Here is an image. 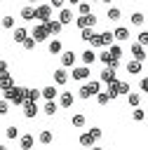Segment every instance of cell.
I'll list each match as a JSON object with an SVG mask.
<instances>
[{
  "label": "cell",
  "mask_w": 148,
  "mask_h": 150,
  "mask_svg": "<svg viewBox=\"0 0 148 150\" xmlns=\"http://www.w3.org/2000/svg\"><path fill=\"white\" fill-rule=\"evenodd\" d=\"M26 89H28V87H21V84H12L9 89H5V91H2V98H7V101H12V103L21 105V103L26 101Z\"/></svg>",
  "instance_id": "cell-1"
},
{
  "label": "cell",
  "mask_w": 148,
  "mask_h": 150,
  "mask_svg": "<svg viewBox=\"0 0 148 150\" xmlns=\"http://www.w3.org/2000/svg\"><path fill=\"white\" fill-rule=\"evenodd\" d=\"M96 91H101V80H89V82H85V84L78 89V96H80L82 101H87V98H94Z\"/></svg>",
  "instance_id": "cell-2"
},
{
  "label": "cell",
  "mask_w": 148,
  "mask_h": 150,
  "mask_svg": "<svg viewBox=\"0 0 148 150\" xmlns=\"http://www.w3.org/2000/svg\"><path fill=\"white\" fill-rule=\"evenodd\" d=\"M52 12H54V7L47 2V5H42V2H38L35 5V9H33V16L40 21V23H47L49 19H52Z\"/></svg>",
  "instance_id": "cell-3"
},
{
  "label": "cell",
  "mask_w": 148,
  "mask_h": 150,
  "mask_svg": "<svg viewBox=\"0 0 148 150\" xmlns=\"http://www.w3.org/2000/svg\"><path fill=\"white\" fill-rule=\"evenodd\" d=\"M89 73H92V70H89V66H85V63H82V66H73V68H70V77H73L75 82H85V80L89 77Z\"/></svg>",
  "instance_id": "cell-4"
},
{
  "label": "cell",
  "mask_w": 148,
  "mask_h": 150,
  "mask_svg": "<svg viewBox=\"0 0 148 150\" xmlns=\"http://www.w3.org/2000/svg\"><path fill=\"white\" fill-rule=\"evenodd\" d=\"M73 21H75V26H78V28H87V26H92V28H94V26H96V16H94L92 12H89V14H80V16H75Z\"/></svg>",
  "instance_id": "cell-5"
},
{
  "label": "cell",
  "mask_w": 148,
  "mask_h": 150,
  "mask_svg": "<svg viewBox=\"0 0 148 150\" xmlns=\"http://www.w3.org/2000/svg\"><path fill=\"white\" fill-rule=\"evenodd\" d=\"M28 35H33V40H35V42H45V40L49 38V30H47V26H45V23H38Z\"/></svg>",
  "instance_id": "cell-6"
},
{
  "label": "cell",
  "mask_w": 148,
  "mask_h": 150,
  "mask_svg": "<svg viewBox=\"0 0 148 150\" xmlns=\"http://www.w3.org/2000/svg\"><path fill=\"white\" fill-rule=\"evenodd\" d=\"M52 75H54V82H56L59 87H63V84H68V80H70V73H68V70H66L63 66H61V68H56V70H54Z\"/></svg>",
  "instance_id": "cell-7"
},
{
  "label": "cell",
  "mask_w": 148,
  "mask_h": 150,
  "mask_svg": "<svg viewBox=\"0 0 148 150\" xmlns=\"http://www.w3.org/2000/svg\"><path fill=\"white\" fill-rule=\"evenodd\" d=\"M21 108H23V115L28 117V120H33V117H38V101H23L21 103Z\"/></svg>",
  "instance_id": "cell-8"
},
{
  "label": "cell",
  "mask_w": 148,
  "mask_h": 150,
  "mask_svg": "<svg viewBox=\"0 0 148 150\" xmlns=\"http://www.w3.org/2000/svg\"><path fill=\"white\" fill-rule=\"evenodd\" d=\"M73 19H75V14H73V9L63 5V7L59 9V21H61L63 26H68V23H73Z\"/></svg>",
  "instance_id": "cell-9"
},
{
  "label": "cell",
  "mask_w": 148,
  "mask_h": 150,
  "mask_svg": "<svg viewBox=\"0 0 148 150\" xmlns=\"http://www.w3.org/2000/svg\"><path fill=\"white\" fill-rule=\"evenodd\" d=\"M117 77V73H115V68L113 66H106L101 73H99V80H101V84H108L110 80H115Z\"/></svg>",
  "instance_id": "cell-10"
},
{
  "label": "cell",
  "mask_w": 148,
  "mask_h": 150,
  "mask_svg": "<svg viewBox=\"0 0 148 150\" xmlns=\"http://www.w3.org/2000/svg\"><path fill=\"white\" fill-rule=\"evenodd\" d=\"M132 59H136V61H146L148 59V54H146V49H143L141 42H134L132 45Z\"/></svg>",
  "instance_id": "cell-11"
},
{
  "label": "cell",
  "mask_w": 148,
  "mask_h": 150,
  "mask_svg": "<svg viewBox=\"0 0 148 150\" xmlns=\"http://www.w3.org/2000/svg\"><path fill=\"white\" fill-rule=\"evenodd\" d=\"M73 101H75L73 91H61V94H59V108H70Z\"/></svg>",
  "instance_id": "cell-12"
},
{
  "label": "cell",
  "mask_w": 148,
  "mask_h": 150,
  "mask_svg": "<svg viewBox=\"0 0 148 150\" xmlns=\"http://www.w3.org/2000/svg\"><path fill=\"white\" fill-rule=\"evenodd\" d=\"M45 26H47V30H49V35H59V33L63 30V23H61L59 19H49V21H47Z\"/></svg>",
  "instance_id": "cell-13"
},
{
  "label": "cell",
  "mask_w": 148,
  "mask_h": 150,
  "mask_svg": "<svg viewBox=\"0 0 148 150\" xmlns=\"http://www.w3.org/2000/svg\"><path fill=\"white\" fill-rule=\"evenodd\" d=\"M129 35H132V33H129V28H127V26H117V28L113 30V38H115L117 42H125V40H129Z\"/></svg>",
  "instance_id": "cell-14"
},
{
  "label": "cell",
  "mask_w": 148,
  "mask_h": 150,
  "mask_svg": "<svg viewBox=\"0 0 148 150\" xmlns=\"http://www.w3.org/2000/svg\"><path fill=\"white\" fill-rule=\"evenodd\" d=\"M75 52H61V66L63 68H73L75 66Z\"/></svg>",
  "instance_id": "cell-15"
},
{
  "label": "cell",
  "mask_w": 148,
  "mask_h": 150,
  "mask_svg": "<svg viewBox=\"0 0 148 150\" xmlns=\"http://www.w3.org/2000/svg\"><path fill=\"white\" fill-rule=\"evenodd\" d=\"M106 91H108V96L110 98H117L120 96V80L115 77V80H110L108 84H106Z\"/></svg>",
  "instance_id": "cell-16"
},
{
  "label": "cell",
  "mask_w": 148,
  "mask_h": 150,
  "mask_svg": "<svg viewBox=\"0 0 148 150\" xmlns=\"http://www.w3.org/2000/svg\"><path fill=\"white\" fill-rule=\"evenodd\" d=\"M33 145H35V136H33V134L19 136V148H21V150H28V148H33Z\"/></svg>",
  "instance_id": "cell-17"
},
{
  "label": "cell",
  "mask_w": 148,
  "mask_h": 150,
  "mask_svg": "<svg viewBox=\"0 0 148 150\" xmlns=\"http://www.w3.org/2000/svg\"><path fill=\"white\" fill-rule=\"evenodd\" d=\"M26 35H28V30H26V28H21V26H19V28H16V26L12 28V40H14L16 45H21V42L26 40Z\"/></svg>",
  "instance_id": "cell-18"
},
{
  "label": "cell",
  "mask_w": 148,
  "mask_h": 150,
  "mask_svg": "<svg viewBox=\"0 0 148 150\" xmlns=\"http://www.w3.org/2000/svg\"><path fill=\"white\" fill-rule=\"evenodd\" d=\"M80 59H82V63H85V66H92V63L96 61V49H92V47H89V49H85V52L80 54Z\"/></svg>",
  "instance_id": "cell-19"
},
{
  "label": "cell",
  "mask_w": 148,
  "mask_h": 150,
  "mask_svg": "<svg viewBox=\"0 0 148 150\" xmlns=\"http://www.w3.org/2000/svg\"><path fill=\"white\" fill-rule=\"evenodd\" d=\"M14 84V77H12V73H0V91H5V89H9Z\"/></svg>",
  "instance_id": "cell-20"
},
{
  "label": "cell",
  "mask_w": 148,
  "mask_h": 150,
  "mask_svg": "<svg viewBox=\"0 0 148 150\" xmlns=\"http://www.w3.org/2000/svg\"><path fill=\"white\" fill-rule=\"evenodd\" d=\"M40 94H42V98H45V101H49V98H56V96H59V91H56V87H54V84L42 87V89H40Z\"/></svg>",
  "instance_id": "cell-21"
},
{
  "label": "cell",
  "mask_w": 148,
  "mask_h": 150,
  "mask_svg": "<svg viewBox=\"0 0 148 150\" xmlns=\"http://www.w3.org/2000/svg\"><path fill=\"white\" fill-rule=\"evenodd\" d=\"M56 108H59L56 98H49V101H45V105H42V112L52 117V115H56Z\"/></svg>",
  "instance_id": "cell-22"
},
{
  "label": "cell",
  "mask_w": 148,
  "mask_h": 150,
  "mask_svg": "<svg viewBox=\"0 0 148 150\" xmlns=\"http://www.w3.org/2000/svg\"><path fill=\"white\" fill-rule=\"evenodd\" d=\"M52 141H54V134H52L49 129H42V131L38 134V143H40V145H49Z\"/></svg>",
  "instance_id": "cell-23"
},
{
  "label": "cell",
  "mask_w": 148,
  "mask_h": 150,
  "mask_svg": "<svg viewBox=\"0 0 148 150\" xmlns=\"http://www.w3.org/2000/svg\"><path fill=\"white\" fill-rule=\"evenodd\" d=\"M47 49H49V54H61V52H63V42H61L59 38H54V40H49Z\"/></svg>",
  "instance_id": "cell-24"
},
{
  "label": "cell",
  "mask_w": 148,
  "mask_h": 150,
  "mask_svg": "<svg viewBox=\"0 0 148 150\" xmlns=\"http://www.w3.org/2000/svg\"><path fill=\"white\" fill-rule=\"evenodd\" d=\"M141 68H143V61L132 59V61L127 63V73H129V75H139V73H141Z\"/></svg>",
  "instance_id": "cell-25"
},
{
  "label": "cell",
  "mask_w": 148,
  "mask_h": 150,
  "mask_svg": "<svg viewBox=\"0 0 148 150\" xmlns=\"http://www.w3.org/2000/svg\"><path fill=\"white\" fill-rule=\"evenodd\" d=\"M85 122H87V117H85L82 112H75V115L70 117V124H73L75 129H82V127H85Z\"/></svg>",
  "instance_id": "cell-26"
},
{
  "label": "cell",
  "mask_w": 148,
  "mask_h": 150,
  "mask_svg": "<svg viewBox=\"0 0 148 150\" xmlns=\"http://www.w3.org/2000/svg\"><path fill=\"white\" fill-rule=\"evenodd\" d=\"M106 16H108L110 21H120V19H122V12H120V7H113V5H110L108 12H106Z\"/></svg>",
  "instance_id": "cell-27"
},
{
  "label": "cell",
  "mask_w": 148,
  "mask_h": 150,
  "mask_svg": "<svg viewBox=\"0 0 148 150\" xmlns=\"http://www.w3.org/2000/svg\"><path fill=\"white\" fill-rule=\"evenodd\" d=\"M78 141H80V145H82V148H92V145L96 143V141L92 138V134H89V131H87V134H80V138H78Z\"/></svg>",
  "instance_id": "cell-28"
},
{
  "label": "cell",
  "mask_w": 148,
  "mask_h": 150,
  "mask_svg": "<svg viewBox=\"0 0 148 150\" xmlns=\"http://www.w3.org/2000/svg\"><path fill=\"white\" fill-rule=\"evenodd\" d=\"M33 9H35L33 5H26V7H21V12H19V14H21V19H23V21H31V19H35V16H33Z\"/></svg>",
  "instance_id": "cell-29"
},
{
  "label": "cell",
  "mask_w": 148,
  "mask_h": 150,
  "mask_svg": "<svg viewBox=\"0 0 148 150\" xmlns=\"http://www.w3.org/2000/svg\"><path fill=\"white\" fill-rule=\"evenodd\" d=\"M127 103H129L132 108L141 105V94H136V91H129V94H127Z\"/></svg>",
  "instance_id": "cell-30"
},
{
  "label": "cell",
  "mask_w": 148,
  "mask_h": 150,
  "mask_svg": "<svg viewBox=\"0 0 148 150\" xmlns=\"http://www.w3.org/2000/svg\"><path fill=\"white\" fill-rule=\"evenodd\" d=\"M96 59H99V61H101L103 66H108V63L113 61V56H110V52H108V47H106L103 52H99V54H96Z\"/></svg>",
  "instance_id": "cell-31"
},
{
  "label": "cell",
  "mask_w": 148,
  "mask_h": 150,
  "mask_svg": "<svg viewBox=\"0 0 148 150\" xmlns=\"http://www.w3.org/2000/svg\"><path fill=\"white\" fill-rule=\"evenodd\" d=\"M89 45H92V49H101V47H103L101 33H94V35H92V40H89Z\"/></svg>",
  "instance_id": "cell-32"
},
{
  "label": "cell",
  "mask_w": 148,
  "mask_h": 150,
  "mask_svg": "<svg viewBox=\"0 0 148 150\" xmlns=\"http://www.w3.org/2000/svg\"><path fill=\"white\" fill-rule=\"evenodd\" d=\"M96 103L99 105H108V101H110V96H108V91H96Z\"/></svg>",
  "instance_id": "cell-33"
},
{
  "label": "cell",
  "mask_w": 148,
  "mask_h": 150,
  "mask_svg": "<svg viewBox=\"0 0 148 150\" xmlns=\"http://www.w3.org/2000/svg\"><path fill=\"white\" fill-rule=\"evenodd\" d=\"M75 7H78V14H89V12H92V5H89V0H87V2H82V0H80Z\"/></svg>",
  "instance_id": "cell-34"
},
{
  "label": "cell",
  "mask_w": 148,
  "mask_h": 150,
  "mask_svg": "<svg viewBox=\"0 0 148 150\" xmlns=\"http://www.w3.org/2000/svg\"><path fill=\"white\" fill-rule=\"evenodd\" d=\"M92 35H94V28H92V26H87V28H80V38H82L85 42H89V40H92Z\"/></svg>",
  "instance_id": "cell-35"
},
{
  "label": "cell",
  "mask_w": 148,
  "mask_h": 150,
  "mask_svg": "<svg viewBox=\"0 0 148 150\" xmlns=\"http://www.w3.org/2000/svg\"><path fill=\"white\" fill-rule=\"evenodd\" d=\"M108 52L113 59H122V47L120 45H108Z\"/></svg>",
  "instance_id": "cell-36"
},
{
  "label": "cell",
  "mask_w": 148,
  "mask_h": 150,
  "mask_svg": "<svg viewBox=\"0 0 148 150\" xmlns=\"http://www.w3.org/2000/svg\"><path fill=\"white\" fill-rule=\"evenodd\" d=\"M143 21H146V16L141 12H134L132 14V26H143Z\"/></svg>",
  "instance_id": "cell-37"
},
{
  "label": "cell",
  "mask_w": 148,
  "mask_h": 150,
  "mask_svg": "<svg viewBox=\"0 0 148 150\" xmlns=\"http://www.w3.org/2000/svg\"><path fill=\"white\" fill-rule=\"evenodd\" d=\"M101 40H103V47L113 45V40H115V38H113V30H103V33H101Z\"/></svg>",
  "instance_id": "cell-38"
},
{
  "label": "cell",
  "mask_w": 148,
  "mask_h": 150,
  "mask_svg": "<svg viewBox=\"0 0 148 150\" xmlns=\"http://www.w3.org/2000/svg\"><path fill=\"white\" fill-rule=\"evenodd\" d=\"M26 98H28V101H40L42 94H40L38 89H26Z\"/></svg>",
  "instance_id": "cell-39"
},
{
  "label": "cell",
  "mask_w": 148,
  "mask_h": 150,
  "mask_svg": "<svg viewBox=\"0 0 148 150\" xmlns=\"http://www.w3.org/2000/svg\"><path fill=\"white\" fill-rule=\"evenodd\" d=\"M132 117H134L136 122H143V120H146V110H141V108L136 105V108L132 110Z\"/></svg>",
  "instance_id": "cell-40"
},
{
  "label": "cell",
  "mask_w": 148,
  "mask_h": 150,
  "mask_svg": "<svg viewBox=\"0 0 148 150\" xmlns=\"http://www.w3.org/2000/svg\"><path fill=\"white\" fill-rule=\"evenodd\" d=\"M5 136H7L9 141H16V138H19V129H16V127H7V129H5Z\"/></svg>",
  "instance_id": "cell-41"
},
{
  "label": "cell",
  "mask_w": 148,
  "mask_h": 150,
  "mask_svg": "<svg viewBox=\"0 0 148 150\" xmlns=\"http://www.w3.org/2000/svg\"><path fill=\"white\" fill-rule=\"evenodd\" d=\"M21 47H23V49H26V52H31V49H33V47H35V40H33V35H26V40H23V42H21Z\"/></svg>",
  "instance_id": "cell-42"
},
{
  "label": "cell",
  "mask_w": 148,
  "mask_h": 150,
  "mask_svg": "<svg viewBox=\"0 0 148 150\" xmlns=\"http://www.w3.org/2000/svg\"><path fill=\"white\" fill-rule=\"evenodd\" d=\"M0 26L2 28H14V16H2L0 19Z\"/></svg>",
  "instance_id": "cell-43"
},
{
  "label": "cell",
  "mask_w": 148,
  "mask_h": 150,
  "mask_svg": "<svg viewBox=\"0 0 148 150\" xmlns=\"http://www.w3.org/2000/svg\"><path fill=\"white\" fill-rule=\"evenodd\" d=\"M9 112V103H7V98H0V117H5Z\"/></svg>",
  "instance_id": "cell-44"
},
{
  "label": "cell",
  "mask_w": 148,
  "mask_h": 150,
  "mask_svg": "<svg viewBox=\"0 0 148 150\" xmlns=\"http://www.w3.org/2000/svg\"><path fill=\"white\" fill-rule=\"evenodd\" d=\"M129 91H132V87H129V82H122V80H120V96H127Z\"/></svg>",
  "instance_id": "cell-45"
},
{
  "label": "cell",
  "mask_w": 148,
  "mask_h": 150,
  "mask_svg": "<svg viewBox=\"0 0 148 150\" xmlns=\"http://www.w3.org/2000/svg\"><path fill=\"white\" fill-rule=\"evenodd\" d=\"M136 42H141V45L146 47V45H148V30H141V33L136 35Z\"/></svg>",
  "instance_id": "cell-46"
},
{
  "label": "cell",
  "mask_w": 148,
  "mask_h": 150,
  "mask_svg": "<svg viewBox=\"0 0 148 150\" xmlns=\"http://www.w3.org/2000/svg\"><path fill=\"white\" fill-rule=\"evenodd\" d=\"M89 134H92V138H94V141H99V138H101V129H99V127H92V129H89Z\"/></svg>",
  "instance_id": "cell-47"
},
{
  "label": "cell",
  "mask_w": 148,
  "mask_h": 150,
  "mask_svg": "<svg viewBox=\"0 0 148 150\" xmlns=\"http://www.w3.org/2000/svg\"><path fill=\"white\" fill-rule=\"evenodd\" d=\"M139 89H141L143 94H148V77H141V82H139Z\"/></svg>",
  "instance_id": "cell-48"
},
{
  "label": "cell",
  "mask_w": 148,
  "mask_h": 150,
  "mask_svg": "<svg viewBox=\"0 0 148 150\" xmlns=\"http://www.w3.org/2000/svg\"><path fill=\"white\" fill-rule=\"evenodd\" d=\"M49 5H52V7H56V9H61V7L66 5V0H49Z\"/></svg>",
  "instance_id": "cell-49"
},
{
  "label": "cell",
  "mask_w": 148,
  "mask_h": 150,
  "mask_svg": "<svg viewBox=\"0 0 148 150\" xmlns=\"http://www.w3.org/2000/svg\"><path fill=\"white\" fill-rule=\"evenodd\" d=\"M5 70H9V66H7V61L0 59V73H5Z\"/></svg>",
  "instance_id": "cell-50"
},
{
  "label": "cell",
  "mask_w": 148,
  "mask_h": 150,
  "mask_svg": "<svg viewBox=\"0 0 148 150\" xmlns=\"http://www.w3.org/2000/svg\"><path fill=\"white\" fill-rule=\"evenodd\" d=\"M66 2H68V5H73V7H75V5H78V2H80V0H66Z\"/></svg>",
  "instance_id": "cell-51"
},
{
  "label": "cell",
  "mask_w": 148,
  "mask_h": 150,
  "mask_svg": "<svg viewBox=\"0 0 148 150\" xmlns=\"http://www.w3.org/2000/svg\"><path fill=\"white\" fill-rule=\"evenodd\" d=\"M101 2H106V5H113V0H101Z\"/></svg>",
  "instance_id": "cell-52"
},
{
  "label": "cell",
  "mask_w": 148,
  "mask_h": 150,
  "mask_svg": "<svg viewBox=\"0 0 148 150\" xmlns=\"http://www.w3.org/2000/svg\"><path fill=\"white\" fill-rule=\"evenodd\" d=\"M28 5H38V0H28Z\"/></svg>",
  "instance_id": "cell-53"
},
{
  "label": "cell",
  "mask_w": 148,
  "mask_h": 150,
  "mask_svg": "<svg viewBox=\"0 0 148 150\" xmlns=\"http://www.w3.org/2000/svg\"><path fill=\"white\" fill-rule=\"evenodd\" d=\"M89 2H99V0H89Z\"/></svg>",
  "instance_id": "cell-54"
},
{
  "label": "cell",
  "mask_w": 148,
  "mask_h": 150,
  "mask_svg": "<svg viewBox=\"0 0 148 150\" xmlns=\"http://www.w3.org/2000/svg\"><path fill=\"white\" fill-rule=\"evenodd\" d=\"M146 120H148V115H146Z\"/></svg>",
  "instance_id": "cell-55"
},
{
  "label": "cell",
  "mask_w": 148,
  "mask_h": 150,
  "mask_svg": "<svg viewBox=\"0 0 148 150\" xmlns=\"http://www.w3.org/2000/svg\"><path fill=\"white\" fill-rule=\"evenodd\" d=\"M0 28H2V26H0Z\"/></svg>",
  "instance_id": "cell-56"
}]
</instances>
